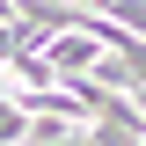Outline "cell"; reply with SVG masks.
<instances>
[{
  "instance_id": "6da1fadb",
  "label": "cell",
  "mask_w": 146,
  "mask_h": 146,
  "mask_svg": "<svg viewBox=\"0 0 146 146\" xmlns=\"http://www.w3.org/2000/svg\"><path fill=\"white\" fill-rule=\"evenodd\" d=\"M0 146H29V110H22V95H0Z\"/></svg>"
},
{
  "instance_id": "7a4b0ae2",
  "label": "cell",
  "mask_w": 146,
  "mask_h": 146,
  "mask_svg": "<svg viewBox=\"0 0 146 146\" xmlns=\"http://www.w3.org/2000/svg\"><path fill=\"white\" fill-rule=\"evenodd\" d=\"M0 73H7V29H0Z\"/></svg>"
}]
</instances>
